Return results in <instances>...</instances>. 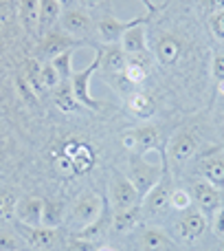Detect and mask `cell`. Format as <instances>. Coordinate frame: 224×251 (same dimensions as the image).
Instances as JSON below:
<instances>
[{"label": "cell", "mask_w": 224, "mask_h": 251, "mask_svg": "<svg viewBox=\"0 0 224 251\" xmlns=\"http://www.w3.org/2000/svg\"><path fill=\"white\" fill-rule=\"evenodd\" d=\"M207 4L213 9V13H216V11H222V9H224V0H207Z\"/></svg>", "instance_id": "b9f144b4"}, {"label": "cell", "mask_w": 224, "mask_h": 251, "mask_svg": "<svg viewBox=\"0 0 224 251\" xmlns=\"http://www.w3.org/2000/svg\"><path fill=\"white\" fill-rule=\"evenodd\" d=\"M191 201H194V196L189 192L182 190V187H176V190H172V196H169V207L176 209V212H185V209L191 207Z\"/></svg>", "instance_id": "f546056e"}, {"label": "cell", "mask_w": 224, "mask_h": 251, "mask_svg": "<svg viewBox=\"0 0 224 251\" xmlns=\"http://www.w3.org/2000/svg\"><path fill=\"white\" fill-rule=\"evenodd\" d=\"M104 203H106V199L99 194H92V192L82 194L68 214V225L77 231L88 227L90 223H95L97 218H99L101 209H104Z\"/></svg>", "instance_id": "6da1fadb"}, {"label": "cell", "mask_w": 224, "mask_h": 251, "mask_svg": "<svg viewBox=\"0 0 224 251\" xmlns=\"http://www.w3.org/2000/svg\"><path fill=\"white\" fill-rule=\"evenodd\" d=\"M18 18H20L22 26L26 31H38L40 25V0H20V7H18Z\"/></svg>", "instance_id": "44dd1931"}, {"label": "cell", "mask_w": 224, "mask_h": 251, "mask_svg": "<svg viewBox=\"0 0 224 251\" xmlns=\"http://www.w3.org/2000/svg\"><path fill=\"white\" fill-rule=\"evenodd\" d=\"M154 55H156V60L165 66L176 64L182 55L180 40L174 38V35H163V38L158 40V44H156V49H154Z\"/></svg>", "instance_id": "2e32d148"}, {"label": "cell", "mask_w": 224, "mask_h": 251, "mask_svg": "<svg viewBox=\"0 0 224 251\" xmlns=\"http://www.w3.org/2000/svg\"><path fill=\"white\" fill-rule=\"evenodd\" d=\"M202 176L218 190L224 187V159L222 156H209L202 161Z\"/></svg>", "instance_id": "cb8c5ba5"}, {"label": "cell", "mask_w": 224, "mask_h": 251, "mask_svg": "<svg viewBox=\"0 0 224 251\" xmlns=\"http://www.w3.org/2000/svg\"><path fill=\"white\" fill-rule=\"evenodd\" d=\"M77 40L70 38L68 33H57V31H48L44 35V44H42V57L44 62H51L53 57H57L64 51H73L77 47Z\"/></svg>", "instance_id": "7c38bea8"}, {"label": "cell", "mask_w": 224, "mask_h": 251, "mask_svg": "<svg viewBox=\"0 0 224 251\" xmlns=\"http://www.w3.org/2000/svg\"><path fill=\"white\" fill-rule=\"evenodd\" d=\"M147 20H150V13L136 16V18H132V20H119V18L106 13V16H101L99 22H97V35H99V40L104 44H121L123 35L128 33L132 26L147 25Z\"/></svg>", "instance_id": "7a4b0ae2"}, {"label": "cell", "mask_w": 224, "mask_h": 251, "mask_svg": "<svg viewBox=\"0 0 224 251\" xmlns=\"http://www.w3.org/2000/svg\"><path fill=\"white\" fill-rule=\"evenodd\" d=\"M55 106L62 113H75V110L82 108V104L77 101L73 88H70V82H62L60 91H55Z\"/></svg>", "instance_id": "d4e9b609"}, {"label": "cell", "mask_w": 224, "mask_h": 251, "mask_svg": "<svg viewBox=\"0 0 224 251\" xmlns=\"http://www.w3.org/2000/svg\"><path fill=\"white\" fill-rule=\"evenodd\" d=\"M68 2H70V0H60V4H62V7H68Z\"/></svg>", "instance_id": "f6af8a7d"}, {"label": "cell", "mask_w": 224, "mask_h": 251, "mask_svg": "<svg viewBox=\"0 0 224 251\" xmlns=\"http://www.w3.org/2000/svg\"><path fill=\"white\" fill-rule=\"evenodd\" d=\"M207 227H209L207 216H204L200 209H196V212H187L185 216H182V221L178 223V234H180L182 240L194 243V240H198L200 236L207 231Z\"/></svg>", "instance_id": "8fae6325"}, {"label": "cell", "mask_w": 224, "mask_h": 251, "mask_svg": "<svg viewBox=\"0 0 224 251\" xmlns=\"http://www.w3.org/2000/svg\"><path fill=\"white\" fill-rule=\"evenodd\" d=\"M128 108L134 117L138 119H150L156 113V106L152 101V97H147L145 93H132L128 97Z\"/></svg>", "instance_id": "603a6c76"}, {"label": "cell", "mask_w": 224, "mask_h": 251, "mask_svg": "<svg viewBox=\"0 0 224 251\" xmlns=\"http://www.w3.org/2000/svg\"><path fill=\"white\" fill-rule=\"evenodd\" d=\"M55 170L60 174H64V176H70V174H75V165H73V161H70V156H66L64 152H62V154L55 159Z\"/></svg>", "instance_id": "d590c367"}, {"label": "cell", "mask_w": 224, "mask_h": 251, "mask_svg": "<svg viewBox=\"0 0 224 251\" xmlns=\"http://www.w3.org/2000/svg\"><path fill=\"white\" fill-rule=\"evenodd\" d=\"M64 7L60 4V0H40V33H48L53 31V26L60 22Z\"/></svg>", "instance_id": "ac0fdd59"}, {"label": "cell", "mask_w": 224, "mask_h": 251, "mask_svg": "<svg viewBox=\"0 0 224 251\" xmlns=\"http://www.w3.org/2000/svg\"><path fill=\"white\" fill-rule=\"evenodd\" d=\"M213 231H216V236H224V207L222 205L213 214Z\"/></svg>", "instance_id": "74e56055"}, {"label": "cell", "mask_w": 224, "mask_h": 251, "mask_svg": "<svg viewBox=\"0 0 224 251\" xmlns=\"http://www.w3.org/2000/svg\"><path fill=\"white\" fill-rule=\"evenodd\" d=\"M84 9H101L106 4V0H79Z\"/></svg>", "instance_id": "ab89813d"}, {"label": "cell", "mask_w": 224, "mask_h": 251, "mask_svg": "<svg viewBox=\"0 0 224 251\" xmlns=\"http://www.w3.org/2000/svg\"><path fill=\"white\" fill-rule=\"evenodd\" d=\"M64 218H66V207L62 201L44 199V212H42V225L44 227L57 229V227L64 223Z\"/></svg>", "instance_id": "7402d4cb"}, {"label": "cell", "mask_w": 224, "mask_h": 251, "mask_svg": "<svg viewBox=\"0 0 224 251\" xmlns=\"http://www.w3.org/2000/svg\"><path fill=\"white\" fill-rule=\"evenodd\" d=\"M211 73L218 82L224 79V53H216L213 55V62H211Z\"/></svg>", "instance_id": "8d00e7d4"}, {"label": "cell", "mask_w": 224, "mask_h": 251, "mask_svg": "<svg viewBox=\"0 0 224 251\" xmlns=\"http://www.w3.org/2000/svg\"><path fill=\"white\" fill-rule=\"evenodd\" d=\"M99 55V71L112 75H121L128 66V53L121 49V44H104L97 49Z\"/></svg>", "instance_id": "ba28073f"}, {"label": "cell", "mask_w": 224, "mask_h": 251, "mask_svg": "<svg viewBox=\"0 0 224 251\" xmlns=\"http://www.w3.org/2000/svg\"><path fill=\"white\" fill-rule=\"evenodd\" d=\"M97 71H99V55H97L84 71H75L73 77H70V88H73L75 97H77L79 104H82L84 108H88V110L104 108V104H101L99 100H95V95L90 93V79H92V75H95Z\"/></svg>", "instance_id": "3957f363"}, {"label": "cell", "mask_w": 224, "mask_h": 251, "mask_svg": "<svg viewBox=\"0 0 224 251\" xmlns=\"http://www.w3.org/2000/svg\"><path fill=\"white\" fill-rule=\"evenodd\" d=\"M62 29H64V33H68L70 38L75 40H86V38H92L97 31V25L95 20H92V16L86 11V9H64L62 11Z\"/></svg>", "instance_id": "5b68a950"}, {"label": "cell", "mask_w": 224, "mask_h": 251, "mask_svg": "<svg viewBox=\"0 0 224 251\" xmlns=\"http://www.w3.org/2000/svg\"><path fill=\"white\" fill-rule=\"evenodd\" d=\"M222 251H224V243H222Z\"/></svg>", "instance_id": "bcb514c9"}, {"label": "cell", "mask_w": 224, "mask_h": 251, "mask_svg": "<svg viewBox=\"0 0 224 251\" xmlns=\"http://www.w3.org/2000/svg\"><path fill=\"white\" fill-rule=\"evenodd\" d=\"M209 29H211V33L216 35L218 40H224V9L211 13V18H209Z\"/></svg>", "instance_id": "836d02e7"}, {"label": "cell", "mask_w": 224, "mask_h": 251, "mask_svg": "<svg viewBox=\"0 0 224 251\" xmlns=\"http://www.w3.org/2000/svg\"><path fill=\"white\" fill-rule=\"evenodd\" d=\"M42 84H44V88H57L62 84L60 73L53 69L51 62H44L42 64Z\"/></svg>", "instance_id": "1f68e13d"}, {"label": "cell", "mask_w": 224, "mask_h": 251, "mask_svg": "<svg viewBox=\"0 0 224 251\" xmlns=\"http://www.w3.org/2000/svg\"><path fill=\"white\" fill-rule=\"evenodd\" d=\"M138 243H141L143 251H174L172 240H169L160 229H154V227L143 231Z\"/></svg>", "instance_id": "ffe728a7"}, {"label": "cell", "mask_w": 224, "mask_h": 251, "mask_svg": "<svg viewBox=\"0 0 224 251\" xmlns=\"http://www.w3.org/2000/svg\"><path fill=\"white\" fill-rule=\"evenodd\" d=\"M70 161H73V165H75V172L84 174V172H88V170L95 165V154L90 152V148H88V146L79 143L77 150L70 154Z\"/></svg>", "instance_id": "83f0119b"}, {"label": "cell", "mask_w": 224, "mask_h": 251, "mask_svg": "<svg viewBox=\"0 0 224 251\" xmlns=\"http://www.w3.org/2000/svg\"><path fill=\"white\" fill-rule=\"evenodd\" d=\"M110 225H112V212H110V201L106 199L104 209H101L99 218H97L95 223H90L88 227L79 229V231H77V238H79V240H86V243H95L99 236H104L106 231H108Z\"/></svg>", "instance_id": "5bb4252c"}, {"label": "cell", "mask_w": 224, "mask_h": 251, "mask_svg": "<svg viewBox=\"0 0 224 251\" xmlns=\"http://www.w3.org/2000/svg\"><path fill=\"white\" fill-rule=\"evenodd\" d=\"M136 132V143H138V152L141 154H147V152L156 150L160 156H165V150L160 146V137H158V130L154 126H141V128L134 130Z\"/></svg>", "instance_id": "d6986e66"}, {"label": "cell", "mask_w": 224, "mask_h": 251, "mask_svg": "<svg viewBox=\"0 0 224 251\" xmlns=\"http://www.w3.org/2000/svg\"><path fill=\"white\" fill-rule=\"evenodd\" d=\"M169 159L174 163L182 165L196 154V137L189 132H178L176 137L169 141V150H167Z\"/></svg>", "instance_id": "4fadbf2b"}, {"label": "cell", "mask_w": 224, "mask_h": 251, "mask_svg": "<svg viewBox=\"0 0 224 251\" xmlns=\"http://www.w3.org/2000/svg\"><path fill=\"white\" fill-rule=\"evenodd\" d=\"M172 190H174V187H172V178H169L167 170H165L163 176L158 178V183H156V185L152 187L145 196H143V209H147V212H152V214H160L169 205Z\"/></svg>", "instance_id": "52a82bcc"}, {"label": "cell", "mask_w": 224, "mask_h": 251, "mask_svg": "<svg viewBox=\"0 0 224 251\" xmlns=\"http://www.w3.org/2000/svg\"><path fill=\"white\" fill-rule=\"evenodd\" d=\"M42 212H44V199L40 196H24L16 203V218L20 225H31L38 227L42 225Z\"/></svg>", "instance_id": "9c48e42d"}, {"label": "cell", "mask_w": 224, "mask_h": 251, "mask_svg": "<svg viewBox=\"0 0 224 251\" xmlns=\"http://www.w3.org/2000/svg\"><path fill=\"white\" fill-rule=\"evenodd\" d=\"M121 49L128 53V57L147 53V31H145V25L132 26V29L123 35V40H121Z\"/></svg>", "instance_id": "e0dca14e"}, {"label": "cell", "mask_w": 224, "mask_h": 251, "mask_svg": "<svg viewBox=\"0 0 224 251\" xmlns=\"http://www.w3.org/2000/svg\"><path fill=\"white\" fill-rule=\"evenodd\" d=\"M110 196L114 212H125V209H132L136 205H143V199L138 194V190L134 187V183L116 170L112 172L110 178Z\"/></svg>", "instance_id": "277c9868"}, {"label": "cell", "mask_w": 224, "mask_h": 251, "mask_svg": "<svg viewBox=\"0 0 224 251\" xmlns=\"http://www.w3.org/2000/svg\"><path fill=\"white\" fill-rule=\"evenodd\" d=\"M218 91H220V95H224V79L222 82H218Z\"/></svg>", "instance_id": "7bdbcfd3"}, {"label": "cell", "mask_w": 224, "mask_h": 251, "mask_svg": "<svg viewBox=\"0 0 224 251\" xmlns=\"http://www.w3.org/2000/svg\"><path fill=\"white\" fill-rule=\"evenodd\" d=\"M20 234H22V238L35 249H48L57 240V231L51 229V227H44V225H38V227L22 225Z\"/></svg>", "instance_id": "9a60e30c"}, {"label": "cell", "mask_w": 224, "mask_h": 251, "mask_svg": "<svg viewBox=\"0 0 224 251\" xmlns=\"http://www.w3.org/2000/svg\"><path fill=\"white\" fill-rule=\"evenodd\" d=\"M167 170V163H160V165H152L150 161H143L141 156L132 161V168H130L128 178L134 183V187L138 190L141 199L152 190V187L158 183V178L163 176V172Z\"/></svg>", "instance_id": "8992f818"}, {"label": "cell", "mask_w": 224, "mask_h": 251, "mask_svg": "<svg viewBox=\"0 0 224 251\" xmlns=\"http://www.w3.org/2000/svg\"><path fill=\"white\" fill-rule=\"evenodd\" d=\"M141 212H143V205H136V207L125 209V212H114V216H112V227H114L116 231H121V234L134 229V225L138 223Z\"/></svg>", "instance_id": "484cf974"}, {"label": "cell", "mask_w": 224, "mask_h": 251, "mask_svg": "<svg viewBox=\"0 0 224 251\" xmlns=\"http://www.w3.org/2000/svg\"><path fill=\"white\" fill-rule=\"evenodd\" d=\"M16 203L18 201L13 199L11 194H0V221H2V218H9L13 212H16Z\"/></svg>", "instance_id": "e575fe53"}, {"label": "cell", "mask_w": 224, "mask_h": 251, "mask_svg": "<svg viewBox=\"0 0 224 251\" xmlns=\"http://www.w3.org/2000/svg\"><path fill=\"white\" fill-rule=\"evenodd\" d=\"M97 251H116V249H112V247H99Z\"/></svg>", "instance_id": "ee69618b"}, {"label": "cell", "mask_w": 224, "mask_h": 251, "mask_svg": "<svg viewBox=\"0 0 224 251\" xmlns=\"http://www.w3.org/2000/svg\"><path fill=\"white\" fill-rule=\"evenodd\" d=\"M16 91H18V95H20V100H24V104H29V106H38L40 97L35 95L33 88L29 86V82L24 79V75H18V77H16Z\"/></svg>", "instance_id": "4dcf8cb0"}, {"label": "cell", "mask_w": 224, "mask_h": 251, "mask_svg": "<svg viewBox=\"0 0 224 251\" xmlns=\"http://www.w3.org/2000/svg\"><path fill=\"white\" fill-rule=\"evenodd\" d=\"M123 148H125V150H138L136 132H134V130H130V132L123 134Z\"/></svg>", "instance_id": "f35d334b"}, {"label": "cell", "mask_w": 224, "mask_h": 251, "mask_svg": "<svg viewBox=\"0 0 224 251\" xmlns=\"http://www.w3.org/2000/svg\"><path fill=\"white\" fill-rule=\"evenodd\" d=\"M51 64H53V69L60 73V77H62V82H70V77H73V51H64V53H60L57 57H53L51 60Z\"/></svg>", "instance_id": "f1b7e54d"}, {"label": "cell", "mask_w": 224, "mask_h": 251, "mask_svg": "<svg viewBox=\"0 0 224 251\" xmlns=\"http://www.w3.org/2000/svg\"><path fill=\"white\" fill-rule=\"evenodd\" d=\"M191 196H194V201L198 203V209L204 214V216L216 214V209L220 207V190H218L216 185H211L209 181L196 183Z\"/></svg>", "instance_id": "30bf717a"}, {"label": "cell", "mask_w": 224, "mask_h": 251, "mask_svg": "<svg viewBox=\"0 0 224 251\" xmlns=\"http://www.w3.org/2000/svg\"><path fill=\"white\" fill-rule=\"evenodd\" d=\"M0 251H24V243L9 231H0Z\"/></svg>", "instance_id": "d6a6232c"}, {"label": "cell", "mask_w": 224, "mask_h": 251, "mask_svg": "<svg viewBox=\"0 0 224 251\" xmlns=\"http://www.w3.org/2000/svg\"><path fill=\"white\" fill-rule=\"evenodd\" d=\"M24 79L29 82V86L33 88V93L38 97L44 95V84H42V62L40 60H29L24 66Z\"/></svg>", "instance_id": "4316f807"}, {"label": "cell", "mask_w": 224, "mask_h": 251, "mask_svg": "<svg viewBox=\"0 0 224 251\" xmlns=\"http://www.w3.org/2000/svg\"><path fill=\"white\" fill-rule=\"evenodd\" d=\"M143 7H147V13H156L160 9V4H156L154 0H141Z\"/></svg>", "instance_id": "60d3db41"}]
</instances>
